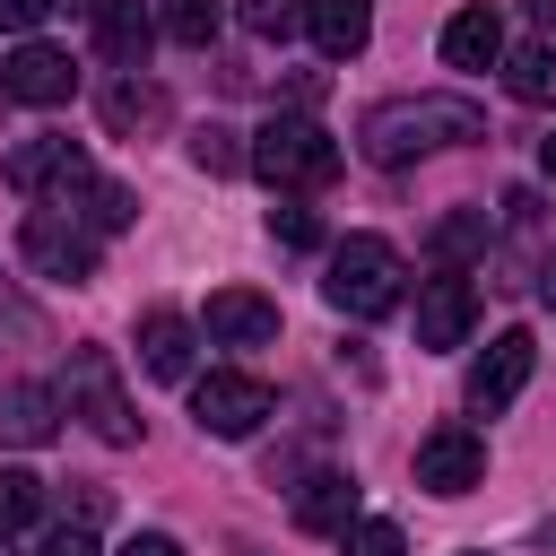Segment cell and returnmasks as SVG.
<instances>
[{
	"mask_svg": "<svg viewBox=\"0 0 556 556\" xmlns=\"http://www.w3.org/2000/svg\"><path fill=\"white\" fill-rule=\"evenodd\" d=\"M26 521H43V478H26V469H0V530L17 539Z\"/></svg>",
	"mask_w": 556,
	"mask_h": 556,
	"instance_id": "obj_25",
	"label": "cell"
},
{
	"mask_svg": "<svg viewBox=\"0 0 556 556\" xmlns=\"http://www.w3.org/2000/svg\"><path fill=\"white\" fill-rule=\"evenodd\" d=\"M426 243H434V261H452V269H460V261H486V243H495V217H486V208H443Z\"/></svg>",
	"mask_w": 556,
	"mask_h": 556,
	"instance_id": "obj_21",
	"label": "cell"
},
{
	"mask_svg": "<svg viewBox=\"0 0 556 556\" xmlns=\"http://www.w3.org/2000/svg\"><path fill=\"white\" fill-rule=\"evenodd\" d=\"M61 9H96V0H61Z\"/></svg>",
	"mask_w": 556,
	"mask_h": 556,
	"instance_id": "obj_38",
	"label": "cell"
},
{
	"mask_svg": "<svg viewBox=\"0 0 556 556\" xmlns=\"http://www.w3.org/2000/svg\"><path fill=\"white\" fill-rule=\"evenodd\" d=\"M96 226L78 217V208H26V226H17V252H26V269L35 278H52V287H87L96 278Z\"/></svg>",
	"mask_w": 556,
	"mask_h": 556,
	"instance_id": "obj_4",
	"label": "cell"
},
{
	"mask_svg": "<svg viewBox=\"0 0 556 556\" xmlns=\"http://www.w3.org/2000/svg\"><path fill=\"white\" fill-rule=\"evenodd\" d=\"M539 547H556V521H539Z\"/></svg>",
	"mask_w": 556,
	"mask_h": 556,
	"instance_id": "obj_35",
	"label": "cell"
},
{
	"mask_svg": "<svg viewBox=\"0 0 556 556\" xmlns=\"http://www.w3.org/2000/svg\"><path fill=\"white\" fill-rule=\"evenodd\" d=\"M408 469H417V486H426V495H443V504H452V495L486 486V434H478V426H434V434L417 443V460H408Z\"/></svg>",
	"mask_w": 556,
	"mask_h": 556,
	"instance_id": "obj_7",
	"label": "cell"
},
{
	"mask_svg": "<svg viewBox=\"0 0 556 556\" xmlns=\"http://www.w3.org/2000/svg\"><path fill=\"white\" fill-rule=\"evenodd\" d=\"M156 35H165V26H156V0H96V43H104L122 70H139Z\"/></svg>",
	"mask_w": 556,
	"mask_h": 556,
	"instance_id": "obj_18",
	"label": "cell"
},
{
	"mask_svg": "<svg viewBox=\"0 0 556 556\" xmlns=\"http://www.w3.org/2000/svg\"><path fill=\"white\" fill-rule=\"evenodd\" d=\"M156 26H165L174 43H191V52H208L217 26H226V0H156Z\"/></svg>",
	"mask_w": 556,
	"mask_h": 556,
	"instance_id": "obj_24",
	"label": "cell"
},
{
	"mask_svg": "<svg viewBox=\"0 0 556 556\" xmlns=\"http://www.w3.org/2000/svg\"><path fill=\"white\" fill-rule=\"evenodd\" d=\"M304 35L330 52V61H356L374 43V0H313L304 9Z\"/></svg>",
	"mask_w": 556,
	"mask_h": 556,
	"instance_id": "obj_19",
	"label": "cell"
},
{
	"mask_svg": "<svg viewBox=\"0 0 556 556\" xmlns=\"http://www.w3.org/2000/svg\"><path fill=\"white\" fill-rule=\"evenodd\" d=\"M182 148H191V165H200L208 182H226V174H243V165H252V139H235L226 122H200Z\"/></svg>",
	"mask_w": 556,
	"mask_h": 556,
	"instance_id": "obj_23",
	"label": "cell"
},
{
	"mask_svg": "<svg viewBox=\"0 0 556 556\" xmlns=\"http://www.w3.org/2000/svg\"><path fill=\"white\" fill-rule=\"evenodd\" d=\"M191 356H200V321L174 313V304H148L139 313V374L148 382H191Z\"/></svg>",
	"mask_w": 556,
	"mask_h": 556,
	"instance_id": "obj_10",
	"label": "cell"
},
{
	"mask_svg": "<svg viewBox=\"0 0 556 556\" xmlns=\"http://www.w3.org/2000/svg\"><path fill=\"white\" fill-rule=\"evenodd\" d=\"M0 556H17V539H9V530H0Z\"/></svg>",
	"mask_w": 556,
	"mask_h": 556,
	"instance_id": "obj_37",
	"label": "cell"
},
{
	"mask_svg": "<svg viewBox=\"0 0 556 556\" xmlns=\"http://www.w3.org/2000/svg\"><path fill=\"white\" fill-rule=\"evenodd\" d=\"M478 139H486V113H478L469 96H443V87H426V96H382V104H365V122H356V148H365L374 165H417V156L478 148Z\"/></svg>",
	"mask_w": 556,
	"mask_h": 556,
	"instance_id": "obj_1",
	"label": "cell"
},
{
	"mask_svg": "<svg viewBox=\"0 0 556 556\" xmlns=\"http://www.w3.org/2000/svg\"><path fill=\"white\" fill-rule=\"evenodd\" d=\"M469 321H478V287L460 278V269H443V278H426L417 287V348H460L469 339Z\"/></svg>",
	"mask_w": 556,
	"mask_h": 556,
	"instance_id": "obj_12",
	"label": "cell"
},
{
	"mask_svg": "<svg viewBox=\"0 0 556 556\" xmlns=\"http://www.w3.org/2000/svg\"><path fill=\"white\" fill-rule=\"evenodd\" d=\"M52 9H61V0H0V26H9V35H26V26H43Z\"/></svg>",
	"mask_w": 556,
	"mask_h": 556,
	"instance_id": "obj_31",
	"label": "cell"
},
{
	"mask_svg": "<svg viewBox=\"0 0 556 556\" xmlns=\"http://www.w3.org/2000/svg\"><path fill=\"white\" fill-rule=\"evenodd\" d=\"M400 252L382 243V235H348L339 252H330V269H321V295H330V313H348V321H374V313H391L400 304Z\"/></svg>",
	"mask_w": 556,
	"mask_h": 556,
	"instance_id": "obj_3",
	"label": "cell"
},
{
	"mask_svg": "<svg viewBox=\"0 0 556 556\" xmlns=\"http://www.w3.org/2000/svg\"><path fill=\"white\" fill-rule=\"evenodd\" d=\"M504 52H513V43H504V17H495L486 0H469V9L443 17V61H452V70H504Z\"/></svg>",
	"mask_w": 556,
	"mask_h": 556,
	"instance_id": "obj_16",
	"label": "cell"
},
{
	"mask_svg": "<svg viewBox=\"0 0 556 556\" xmlns=\"http://www.w3.org/2000/svg\"><path fill=\"white\" fill-rule=\"evenodd\" d=\"M339 556H408V539H400V521H356L339 539Z\"/></svg>",
	"mask_w": 556,
	"mask_h": 556,
	"instance_id": "obj_28",
	"label": "cell"
},
{
	"mask_svg": "<svg viewBox=\"0 0 556 556\" xmlns=\"http://www.w3.org/2000/svg\"><path fill=\"white\" fill-rule=\"evenodd\" d=\"M252 174L287 200H304V191H330L339 182V139L313 122V113H278V122H261L252 130Z\"/></svg>",
	"mask_w": 556,
	"mask_h": 556,
	"instance_id": "obj_2",
	"label": "cell"
},
{
	"mask_svg": "<svg viewBox=\"0 0 556 556\" xmlns=\"http://www.w3.org/2000/svg\"><path fill=\"white\" fill-rule=\"evenodd\" d=\"M200 339H217V348H269L278 339V304L261 287H217L208 313H200Z\"/></svg>",
	"mask_w": 556,
	"mask_h": 556,
	"instance_id": "obj_13",
	"label": "cell"
},
{
	"mask_svg": "<svg viewBox=\"0 0 556 556\" xmlns=\"http://www.w3.org/2000/svg\"><path fill=\"white\" fill-rule=\"evenodd\" d=\"M70 486H78V495H70V521H87V530H96V521L113 513V495H104L96 478H70Z\"/></svg>",
	"mask_w": 556,
	"mask_h": 556,
	"instance_id": "obj_30",
	"label": "cell"
},
{
	"mask_svg": "<svg viewBox=\"0 0 556 556\" xmlns=\"http://www.w3.org/2000/svg\"><path fill=\"white\" fill-rule=\"evenodd\" d=\"M530 365H539V339H530V330H495V339L478 348V365H469V408H478V417L513 408V400L530 391Z\"/></svg>",
	"mask_w": 556,
	"mask_h": 556,
	"instance_id": "obj_9",
	"label": "cell"
},
{
	"mask_svg": "<svg viewBox=\"0 0 556 556\" xmlns=\"http://www.w3.org/2000/svg\"><path fill=\"white\" fill-rule=\"evenodd\" d=\"M43 556H104V547H96L87 521H61V530H43Z\"/></svg>",
	"mask_w": 556,
	"mask_h": 556,
	"instance_id": "obj_29",
	"label": "cell"
},
{
	"mask_svg": "<svg viewBox=\"0 0 556 556\" xmlns=\"http://www.w3.org/2000/svg\"><path fill=\"white\" fill-rule=\"evenodd\" d=\"M165 113H174L165 87L139 78V70H122V78L104 87V130H113V139H148V130H165Z\"/></svg>",
	"mask_w": 556,
	"mask_h": 556,
	"instance_id": "obj_17",
	"label": "cell"
},
{
	"mask_svg": "<svg viewBox=\"0 0 556 556\" xmlns=\"http://www.w3.org/2000/svg\"><path fill=\"white\" fill-rule=\"evenodd\" d=\"M0 96H17V104H70L78 96V70H70V52H52V43H17L9 61H0Z\"/></svg>",
	"mask_w": 556,
	"mask_h": 556,
	"instance_id": "obj_11",
	"label": "cell"
},
{
	"mask_svg": "<svg viewBox=\"0 0 556 556\" xmlns=\"http://www.w3.org/2000/svg\"><path fill=\"white\" fill-rule=\"evenodd\" d=\"M504 87L521 96V104H556V43L539 35V43H513L504 52Z\"/></svg>",
	"mask_w": 556,
	"mask_h": 556,
	"instance_id": "obj_22",
	"label": "cell"
},
{
	"mask_svg": "<svg viewBox=\"0 0 556 556\" xmlns=\"http://www.w3.org/2000/svg\"><path fill=\"white\" fill-rule=\"evenodd\" d=\"M52 434H61V391H52V382H35V374L0 382V443L35 452V443H52Z\"/></svg>",
	"mask_w": 556,
	"mask_h": 556,
	"instance_id": "obj_14",
	"label": "cell"
},
{
	"mask_svg": "<svg viewBox=\"0 0 556 556\" xmlns=\"http://www.w3.org/2000/svg\"><path fill=\"white\" fill-rule=\"evenodd\" d=\"M113 556H182V539H174V530H139V539H122Z\"/></svg>",
	"mask_w": 556,
	"mask_h": 556,
	"instance_id": "obj_32",
	"label": "cell"
},
{
	"mask_svg": "<svg viewBox=\"0 0 556 556\" xmlns=\"http://www.w3.org/2000/svg\"><path fill=\"white\" fill-rule=\"evenodd\" d=\"M295 521H304V530H321V539H348V530L365 521V486H356L348 469H313V478H304V495H295Z\"/></svg>",
	"mask_w": 556,
	"mask_h": 556,
	"instance_id": "obj_15",
	"label": "cell"
},
{
	"mask_svg": "<svg viewBox=\"0 0 556 556\" xmlns=\"http://www.w3.org/2000/svg\"><path fill=\"white\" fill-rule=\"evenodd\" d=\"M243 9V26L261 35V43H287V35H304V9L313 0H235Z\"/></svg>",
	"mask_w": 556,
	"mask_h": 556,
	"instance_id": "obj_26",
	"label": "cell"
},
{
	"mask_svg": "<svg viewBox=\"0 0 556 556\" xmlns=\"http://www.w3.org/2000/svg\"><path fill=\"white\" fill-rule=\"evenodd\" d=\"M269 243H287V252H313V243H321V217H313V208L287 191V200L269 208Z\"/></svg>",
	"mask_w": 556,
	"mask_h": 556,
	"instance_id": "obj_27",
	"label": "cell"
},
{
	"mask_svg": "<svg viewBox=\"0 0 556 556\" xmlns=\"http://www.w3.org/2000/svg\"><path fill=\"white\" fill-rule=\"evenodd\" d=\"M539 304L556 313V261H539Z\"/></svg>",
	"mask_w": 556,
	"mask_h": 556,
	"instance_id": "obj_33",
	"label": "cell"
},
{
	"mask_svg": "<svg viewBox=\"0 0 556 556\" xmlns=\"http://www.w3.org/2000/svg\"><path fill=\"white\" fill-rule=\"evenodd\" d=\"M0 174H9V191H52V200H70L96 165H87V148H78V139L35 130V139H17V148L0 156Z\"/></svg>",
	"mask_w": 556,
	"mask_h": 556,
	"instance_id": "obj_8",
	"label": "cell"
},
{
	"mask_svg": "<svg viewBox=\"0 0 556 556\" xmlns=\"http://www.w3.org/2000/svg\"><path fill=\"white\" fill-rule=\"evenodd\" d=\"M61 208H78V217H87L96 235H122V226L139 217V191H130V182H104V174H87V182H78V191H70Z\"/></svg>",
	"mask_w": 556,
	"mask_h": 556,
	"instance_id": "obj_20",
	"label": "cell"
},
{
	"mask_svg": "<svg viewBox=\"0 0 556 556\" xmlns=\"http://www.w3.org/2000/svg\"><path fill=\"white\" fill-rule=\"evenodd\" d=\"M539 165H547V182H556V139H539Z\"/></svg>",
	"mask_w": 556,
	"mask_h": 556,
	"instance_id": "obj_34",
	"label": "cell"
},
{
	"mask_svg": "<svg viewBox=\"0 0 556 556\" xmlns=\"http://www.w3.org/2000/svg\"><path fill=\"white\" fill-rule=\"evenodd\" d=\"M70 408H78L104 443H139V408H130V391H122V365H113V348H96V339L70 348Z\"/></svg>",
	"mask_w": 556,
	"mask_h": 556,
	"instance_id": "obj_6",
	"label": "cell"
},
{
	"mask_svg": "<svg viewBox=\"0 0 556 556\" xmlns=\"http://www.w3.org/2000/svg\"><path fill=\"white\" fill-rule=\"evenodd\" d=\"M235 556H269V547H252V539H235Z\"/></svg>",
	"mask_w": 556,
	"mask_h": 556,
	"instance_id": "obj_36",
	"label": "cell"
},
{
	"mask_svg": "<svg viewBox=\"0 0 556 556\" xmlns=\"http://www.w3.org/2000/svg\"><path fill=\"white\" fill-rule=\"evenodd\" d=\"M469 556H486V547H469Z\"/></svg>",
	"mask_w": 556,
	"mask_h": 556,
	"instance_id": "obj_39",
	"label": "cell"
},
{
	"mask_svg": "<svg viewBox=\"0 0 556 556\" xmlns=\"http://www.w3.org/2000/svg\"><path fill=\"white\" fill-rule=\"evenodd\" d=\"M269 417H278V391H269L261 374L217 365V374H200V382H191V426H200V434H217V443H243V434H261Z\"/></svg>",
	"mask_w": 556,
	"mask_h": 556,
	"instance_id": "obj_5",
	"label": "cell"
}]
</instances>
